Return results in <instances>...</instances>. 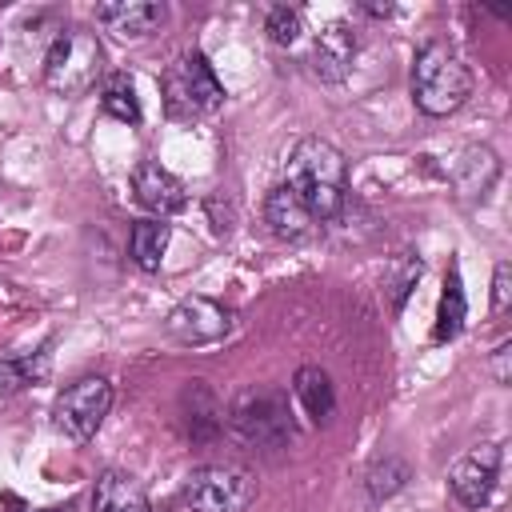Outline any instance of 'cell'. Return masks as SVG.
<instances>
[{
  "instance_id": "6da1fadb",
  "label": "cell",
  "mask_w": 512,
  "mask_h": 512,
  "mask_svg": "<svg viewBox=\"0 0 512 512\" xmlns=\"http://www.w3.org/2000/svg\"><path fill=\"white\" fill-rule=\"evenodd\" d=\"M284 184L304 200L312 220L324 224L344 208L348 164H344L336 144H328L320 136H304V140H296V148L288 156V180Z\"/></svg>"
},
{
  "instance_id": "7a4b0ae2",
  "label": "cell",
  "mask_w": 512,
  "mask_h": 512,
  "mask_svg": "<svg viewBox=\"0 0 512 512\" xmlns=\"http://www.w3.org/2000/svg\"><path fill=\"white\" fill-rule=\"evenodd\" d=\"M472 96V72L444 40H428L412 60V100L424 116H452Z\"/></svg>"
},
{
  "instance_id": "3957f363",
  "label": "cell",
  "mask_w": 512,
  "mask_h": 512,
  "mask_svg": "<svg viewBox=\"0 0 512 512\" xmlns=\"http://www.w3.org/2000/svg\"><path fill=\"white\" fill-rule=\"evenodd\" d=\"M104 72V48L88 28H64L44 56V88L56 96H80Z\"/></svg>"
},
{
  "instance_id": "277c9868",
  "label": "cell",
  "mask_w": 512,
  "mask_h": 512,
  "mask_svg": "<svg viewBox=\"0 0 512 512\" xmlns=\"http://www.w3.org/2000/svg\"><path fill=\"white\" fill-rule=\"evenodd\" d=\"M224 104V84L216 80L212 64L200 52L180 56L168 72H164V108L176 120H196L208 116Z\"/></svg>"
},
{
  "instance_id": "5b68a950",
  "label": "cell",
  "mask_w": 512,
  "mask_h": 512,
  "mask_svg": "<svg viewBox=\"0 0 512 512\" xmlns=\"http://www.w3.org/2000/svg\"><path fill=\"white\" fill-rule=\"evenodd\" d=\"M252 500L256 476L232 464H208L184 480V504L192 512H244Z\"/></svg>"
},
{
  "instance_id": "8992f818",
  "label": "cell",
  "mask_w": 512,
  "mask_h": 512,
  "mask_svg": "<svg viewBox=\"0 0 512 512\" xmlns=\"http://www.w3.org/2000/svg\"><path fill=\"white\" fill-rule=\"evenodd\" d=\"M108 408H112V384H108L104 376H80L76 384H68V388L56 396V404H52V424H56L68 440L84 444V440L96 436V428L104 424Z\"/></svg>"
},
{
  "instance_id": "52a82bcc",
  "label": "cell",
  "mask_w": 512,
  "mask_h": 512,
  "mask_svg": "<svg viewBox=\"0 0 512 512\" xmlns=\"http://www.w3.org/2000/svg\"><path fill=\"white\" fill-rule=\"evenodd\" d=\"M168 332L180 340V344H212L220 336H228L232 328V312L208 296H184L172 312H168Z\"/></svg>"
},
{
  "instance_id": "ba28073f",
  "label": "cell",
  "mask_w": 512,
  "mask_h": 512,
  "mask_svg": "<svg viewBox=\"0 0 512 512\" xmlns=\"http://www.w3.org/2000/svg\"><path fill=\"white\" fill-rule=\"evenodd\" d=\"M500 444H476L468 456L456 460L448 484H452V496L464 504V508H480L488 504L492 488H496V476H500Z\"/></svg>"
},
{
  "instance_id": "9c48e42d",
  "label": "cell",
  "mask_w": 512,
  "mask_h": 512,
  "mask_svg": "<svg viewBox=\"0 0 512 512\" xmlns=\"http://www.w3.org/2000/svg\"><path fill=\"white\" fill-rule=\"evenodd\" d=\"M232 424L244 440H256V444H276L288 436V416L280 408V396L276 392H244L232 408Z\"/></svg>"
},
{
  "instance_id": "30bf717a",
  "label": "cell",
  "mask_w": 512,
  "mask_h": 512,
  "mask_svg": "<svg viewBox=\"0 0 512 512\" xmlns=\"http://www.w3.org/2000/svg\"><path fill=\"white\" fill-rule=\"evenodd\" d=\"M352 60H356V32H352V24H344V20L324 24L316 32V40H312V52H308L312 72L324 84H340L352 72Z\"/></svg>"
},
{
  "instance_id": "8fae6325",
  "label": "cell",
  "mask_w": 512,
  "mask_h": 512,
  "mask_svg": "<svg viewBox=\"0 0 512 512\" xmlns=\"http://www.w3.org/2000/svg\"><path fill=\"white\" fill-rule=\"evenodd\" d=\"M132 192H136V200L152 212V220H168V216H176V212L188 204L184 184H180L168 168H160L156 160H140V164L132 168Z\"/></svg>"
},
{
  "instance_id": "7c38bea8",
  "label": "cell",
  "mask_w": 512,
  "mask_h": 512,
  "mask_svg": "<svg viewBox=\"0 0 512 512\" xmlns=\"http://www.w3.org/2000/svg\"><path fill=\"white\" fill-rule=\"evenodd\" d=\"M164 16H168V8L156 0H120V4L96 8V20L116 36H152L164 24Z\"/></svg>"
},
{
  "instance_id": "4fadbf2b",
  "label": "cell",
  "mask_w": 512,
  "mask_h": 512,
  "mask_svg": "<svg viewBox=\"0 0 512 512\" xmlns=\"http://www.w3.org/2000/svg\"><path fill=\"white\" fill-rule=\"evenodd\" d=\"M500 180V160L488 144H472L460 152L456 160V172H452V184L464 200H484Z\"/></svg>"
},
{
  "instance_id": "5bb4252c",
  "label": "cell",
  "mask_w": 512,
  "mask_h": 512,
  "mask_svg": "<svg viewBox=\"0 0 512 512\" xmlns=\"http://www.w3.org/2000/svg\"><path fill=\"white\" fill-rule=\"evenodd\" d=\"M264 220H268V228H272L280 240H304V236H312V228H316L312 212L304 208V200H300L288 184H276V188L268 192V200H264Z\"/></svg>"
},
{
  "instance_id": "9a60e30c",
  "label": "cell",
  "mask_w": 512,
  "mask_h": 512,
  "mask_svg": "<svg viewBox=\"0 0 512 512\" xmlns=\"http://www.w3.org/2000/svg\"><path fill=\"white\" fill-rule=\"evenodd\" d=\"M92 508L96 512H152L144 488L128 472H116V468L100 472V480L92 488Z\"/></svg>"
},
{
  "instance_id": "2e32d148",
  "label": "cell",
  "mask_w": 512,
  "mask_h": 512,
  "mask_svg": "<svg viewBox=\"0 0 512 512\" xmlns=\"http://www.w3.org/2000/svg\"><path fill=\"white\" fill-rule=\"evenodd\" d=\"M292 392H296V400L304 404V412H308L316 424H320V420H328V416H332V408H336L332 380H328V372H324V368H316V364H304V368L296 372Z\"/></svg>"
},
{
  "instance_id": "e0dca14e",
  "label": "cell",
  "mask_w": 512,
  "mask_h": 512,
  "mask_svg": "<svg viewBox=\"0 0 512 512\" xmlns=\"http://www.w3.org/2000/svg\"><path fill=\"white\" fill-rule=\"evenodd\" d=\"M168 224L164 220H140L128 236V256L140 272H160L164 264V248H168Z\"/></svg>"
},
{
  "instance_id": "ac0fdd59",
  "label": "cell",
  "mask_w": 512,
  "mask_h": 512,
  "mask_svg": "<svg viewBox=\"0 0 512 512\" xmlns=\"http://www.w3.org/2000/svg\"><path fill=\"white\" fill-rule=\"evenodd\" d=\"M464 316H468V304H464V284H460V272H456V264H452V268H448V276H444V292H440V312H436L432 340H436V344H444V340L460 336Z\"/></svg>"
},
{
  "instance_id": "d6986e66",
  "label": "cell",
  "mask_w": 512,
  "mask_h": 512,
  "mask_svg": "<svg viewBox=\"0 0 512 512\" xmlns=\"http://www.w3.org/2000/svg\"><path fill=\"white\" fill-rule=\"evenodd\" d=\"M100 108L120 120V124H140V100H136V84L128 72H112L100 88Z\"/></svg>"
},
{
  "instance_id": "ffe728a7",
  "label": "cell",
  "mask_w": 512,
  "mask_h": 512,
  "mask_svg": "<svg viewBox=\"0 0 512 512\" xmlns=\"http://www.w3.org/2000/svg\"><path fill=\"white\" fill-rule=\"evenodd\" d=\"M44 372H48V352H36V360L32 356H0V396L28 388Z\"/></svg>"
},
{
  "instance_id": "44dd1931",
  "label": "cell",
  "mask_w": 512,
  "mask_h": 512,
  "mask_svg": "<svg viewBox=\"0 0 512 512\" xmlns=\"http://www.w3.org/2000/svg\"><path fill=\"white\" fill-rule=\"evenodd\" d=\"M408 464L400 460V456H384V460H376L372 468H368V496H372V504H380V500H388V496H396L404 484H408Z\"/></svg>"
},
{
  "instance_id": "7402d4cb",
  "label": "cell",
  "mask_w": 512,
  "mask_h": 512,
  "mask_svg": "<svg viewBox=\"0 0 512 512\" xmlns=\"http://www.w3.org/2000/svg\"><path fill=\"white\" fill-rule=\"evenodd\" d=\"M304 20H300V8H288V4H276L268 8V20H264V32L276 40V44H296Z\"/></svg>"
},
{
  "instance_id": "603a6c76",
  "label": "cell",
  "mask_w": 512,
  "mask_h": 512,
  "mask_svg": "<svg viewBox=\"0 0 512 512\" xmlns=\"http://www.w3.org/2000/svg\"><path fill=\"white\" fill-rule=\"evenodd\" d=\"M420 272H424V264H420L416 256H400V260L388 268V292H392V304H396V308L404 304V296H408V288L420 280Z\"/></svg>"
},
{
  "instance_id": "cb8c5ba5",
  "label": "cell",
  "mask_w": 512,
  "mask_h": 512,
  "mask_svg": "<svg viewBox=\"0 0 512 512\" xmlns=\"http://www.w3.org/2000/svg\"><path fill=\"white\" fill-rule=\"evenodd\" d=\"M508 296H512V268H508V260H500L492 272V312H504Z\"/></svg>"
},
{
  "instance_id": "d4e9b609",
  "label": "cell",
  "mask_w": 512,
  "mask_h": 512,
  "mask_svg": "<svg viewBox=\"0 0 512 512\" xmlns=\"http://www.w3.org/2000/svg\"><path fill=\"white\" fill-rule=\"evenodd\" d=\"M488 368H492L496 384H508V380H512V340H500V344H496V352H492Z\"/></svg>"
},
{
  "instance_id": "484cf974",
  "label": "cell",
  "mask_w": 512,
  "mask_h": 512,
  "mask_svg": "<svg viewBox=\"0 0 512 512\" xmlns=\"http://www.w3.org/2000/svg\"><path fill=\"white\" fill-rule=\"evenodd\" d=\"M368 16H392V4H360Z\"/></svg>"
},
{
  "instance_id": "4316f807",
  "label": "cell",
  "mask_w": 512,
  "mask_h": 512,
  "mask_svg": "<svg viewBox=\"0 0 512 512\" xmlns=\"http://www.w3.org/2000/svg\"><path fill=\"white\" fill-rule=\"evenodd\" d=\"M24 512H60V508H24Z\"/></svg>"
}]
</instances>
